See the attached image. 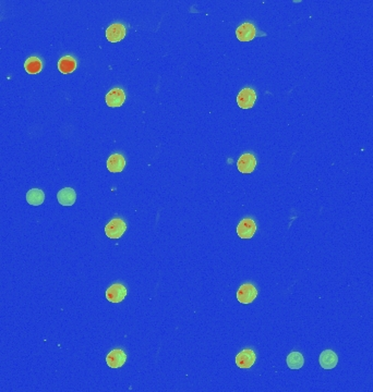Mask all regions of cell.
<instances>
[{"mask_svg": "<svg viewBox=\"0 0 373 392\" xmlns=\"http://www.w3.org/2000/svg\"><path fill=\"white\" fill-rule=\"evenodd\" d=\"M258 290L251 283H245L242 285L238 291H237V300L241 304H250L257 299Z\"/></svg>", "mask_w": 373, "mask_h": 392, "instance_id": "2", "label": "cell"}, {"mask_svg": "<svg viewBox=\"0 0 373 392\" xmlns=\"http://www.w3.org/2000/svg\"><path fill=\"white\" fill-rule=\"evenodd\" d=\"M257 231V225L254 223V220L250 218H246L244 220H241L238 227H237V234L241 237L248 240V238H251L254 234Z\"/></svg>", "mask_w": 373, "mask_h": 392, "instance_id": "5", "label": "cell"}, {"mask_svg": "<svg viewBox=\"0 0 373 392\" xmlns=\"http://www.w3.org/2000/svg\"><path fill=\"white\" fill-rule=\"evenodd\" d=\"M127 297V289L121 283H114L106 291V299L111 303H120Z\"/></svg>", "mask_w": 373, "mask_h": 392, "instance_id": "4", "label": "cell"}, {"mask_svg": "<svg viewBox=\"0 0 373 392\" xmlns=\"http://www.w3.org/2000/svg\"><path fill=\"white\" fill-rule=\"evenodd\" d=\"M77 68V61L71 56H65L58 61V70L64 75H69Z\"/></svg>", "mask_w": 373, "mask_h": 392, "instance_id": "15", "label": "cell"}, {"mask_svg": "<svg viewBox=\"0 0 373 392\" xmlns=\"http://www.w3.org/2000/svg\"><path fill=\"white\" fill-rule=\"evenodd\" d=\"M127 361V355L120 349L112 350L106 357V363L110 368H120Z\"/></svg>", "mask_w": 373, "mask_h": 392, "instance_id": "7", "label": "cell"}, {"mask_svg": "<svg viewBox=\"0 0 373 392\" xmlns=\"http://www.w3.org/2000/svg\"><path fill=\"white\" fill-rule=\"evenodd\" d=\"M257 100V94L252 88H244L237 96V104L241 109H251Z\"/></svg>", "mask_w": 373, "mask_h": 392, "instance_id": "3", "label": "cell"}, {"mask_svg": "<svg viewBox=\"0 0 373 392\" xmlns=\"http://www.w3.org/2000/svg\"><path fill=\"white\" fill-rule=\"evenodd\" d=\"M26 201L30 205L39 206L42 205L45 201V194L42 190L32 189L26 193Z\"/></svg>", "mask_w": 373, "mask_h": 392, "instance_id": "16", "label": "cell"}, {"mask_svg": "<svg viewBox=\"0 0 373 392\" xmlns=\"http://www.w3.org/2000/svg\"><path fill=\"white\" fill-rule=\"evenodd\" d=\"M126 167V159L120 154H114L107 159V169L110 172H121Z\"/></svg>", "mask_w": 373, "mask_h": 392, "instance_id": "14", "label": "cell"}, {"mask_svg": "<svg viewBox=\"0 0 373 392\" xmlns=\"http://www.w3.org/2000/svg\"><path fill=\"white\" fill-rule=\"evenodd\" d=\"M126 36V26L120 23L111 24L106 30V38L110 43H118Z\"/></svg>", "mask_w": 373, "mask_h": 392, "instance_id": "8", "label": "cell"}, {"mask_svg": "<svg viewBox=\"0 0 373 392\" xmlns=\"http://www.w3.org/2000/svg\"><path fill=\"white\" fill-rule=\"evenodd\" d=\"M57 200L62 206H72L76 203L77 194L72 187H65L58 192Z\"/></svg>", "mask_w": 373, "mask_h": 392, "instance_id": "13", "label": "cell"}, {"mask_svg": "<svg viewBox=\"0 0 373 392\" xmlns=\"http://www.w3.org/2000/svg\"><path fill=\"white\" fill-rule=\"evenodd\" d=\"M105 99L106 104L109 107H120L126 100V94L121 88H114L106 95Z\"/></svg>", "mask_w": 373, "mask_h": 392, "instance_id": "11", "label": "cell"}, {"mask_svg": "<svg viewBox=\"0 0 373 392\" xmlns=\"http://www.w3.org/2000/svg\"><path fill=\"white\" fill-rule=\"evenodd\" d=\"M256 35H257L256 27H254L253 24L249 23V22L240 25L236 30V36L240 42H250L256 37Z\"/></svg>", "mask_w": 373, "mask_h": 392, "instance_id": "10", "label": "cell"}, {"mask_svg": "<svg viewBox=\"0 0 373 392\" xmlns=\"http://www.w3.org/2000/svg\"><path fill=\"white\" fill-rule=\"evenodd\" d=\"M24 69L29 75H37L43 69V64L38 57H30L25 61Z\"/></svg>", "mask_w": 373, "mask_h": 392, "instance_id": "17", "label": "cell"}, {"mask_svg": "<svg viewBox=\"0 0 373 392\" xmlns=\"http://www.w3.org/2000/svg\"><path fill=\"white\" fill-rule=\"evenodd\" d=\"M338 363V357L334 351L325 350L320 355V365L324 369L335 368Z\"/></svg>", "mask_w": 373, "mask_h": 392, "instance_id": "12", "label": "cell"}, {"mask_svg": "<svg viewBox=\"0 0 373 392\" xmlns=\"http://www.w3.org/2000/svg\"><path fill=\"white\" fill-rule=\"evenodd\" d=\"M256 360L257 355L254 353V351L251 349H246L236 356V364L239 368L248 369L253 366Z\"/></svg>", "mask_w": 373, "mask_h": 392, "instance_id": "6", "label": "cell"}, {"mask_svg": "<svg viewBox=\"0 0 373 392\" xmlns=\"http://www.w3.org/2000/svg\"><path fill=\"white\" fill-rule=\"evenodd\" d=\"M127 230L126 223L120 218H116L109 221L108 225L105 227V234L109 238H120Z\"/></svg>", "mask_w": 373, "mask_h": 392, "instance_id": "1", "label": "cell"}, {"mask_svg": "<svg viewBox=\"0 0 373 392\" xmlns=\"http://www.w3.org/2000/svg\"><path fill=\"white\" fill-rule=\"evenodd\" d=\"M237 167L241 173H251L257 167V159L252 154H244L240 156L238 162H237Z\"/></svg>", "mask_w": 373, "mask_h": 392, "instance_id": "9", "label": "cell"}, {"mask_svg": "<svg viewBox=\"0 0 373 392\" xmlns=\"http://www.w3.org/2000/svg\"><path fill=\"white\" fill-rule=\"evenodd\" d=\"M304 364L303 355L300 352H291L287 356V365L290 369H300Z\"/></svg>", "mask_w": 373, "mask_h": 392, "instance_id": "18", "label": "cell"}]
</instances>
